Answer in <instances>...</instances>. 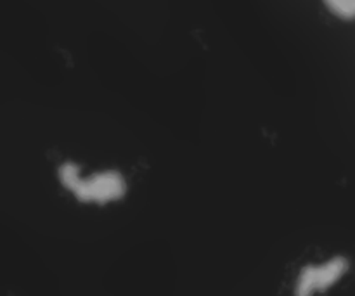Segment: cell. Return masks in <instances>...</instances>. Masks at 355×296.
Here are the masks:
<instances>
[{"label":"cell","mask_w":355,"mask_h":296,"mask_svg":"<svg viewBox=\"0 0 355 296\" xmlns=\"http://www.w3.org/2000/svg\"><path fill=\"white\" fill-rule=\"evenodd\" d=\"M58 173L62 186L82 203L106 204L110 201L121 200L127 193L123 175L116 170H107V172L96 173L89 179H82L75 163H64L59 166Z\"/></svg>","instance_id":"1"},{"label":"cell","mask_w":355,"mask_h":296,"mask_svg":"<svg viewBox=\"0 0 355 296\" xmlns=\"http://www.w3.org/2000/svg\"><path fill=\"white\" fill-rule=\"evenodd\" d=\"M349 270V260L335 256L324 265H309L300 272L295 286V296H312L335 286Z\"/></svg>","instance_id":"2"},{"label":"cell","mask_w":355,"mask_h":296,"mask_svg":"<svg viewBox=\"0 0 355 296\" xmlns=\"http://www.w3.org/2000/svg\"><path fill=\"white\" fill-rule=\"evenodd\" d=\"M328 9L342 19H355V0H324Z\"/></svg>","instance_id":"3"}]
</instances>
